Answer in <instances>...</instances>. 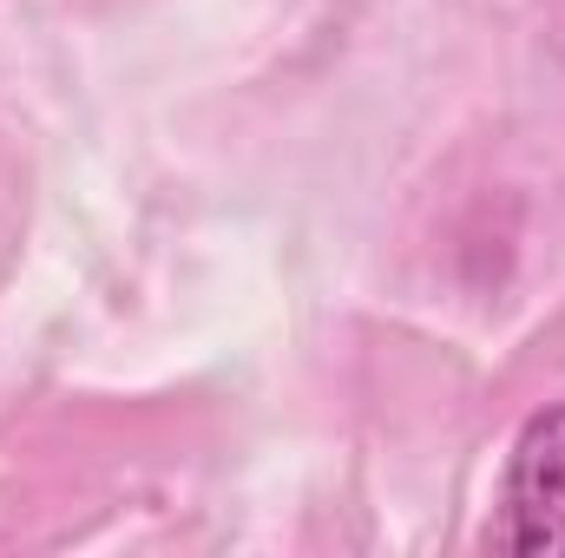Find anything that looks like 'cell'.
Wrapping results in <instances>:
<instances>
[{
  "instance_id": "6da1fadb",
  "label": "cell",
  "mask_w": 565,
  "mask_h": 558,
  "mask_svg": "<svg viewBox=\"0 0 565 558\" xmlns=\"http://www.w3.org/2000/svg\"><path fill=\"white\" fill-rule=\"evenodd\" d=\"M487 546L513 558H565V408L520 427L500 480V526L487 533Z\"/></svg>"
}]
</instances>
